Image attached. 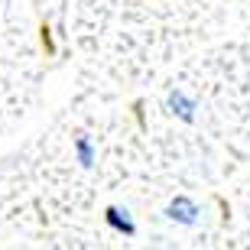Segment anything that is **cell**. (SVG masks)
<instances>
[{
    "label": "cell",
    "mask_w": 250,
    "mask_h": 250,
    "mask_svg": "<svg viewBox=\"0 0 250 250\" xmlns=\"http://www.w3.org/2000/svg\"><path fill=\"white\" fill-rule=\"evenodd\" d=\"M172 224H182V228H195L198 224V214H202V208H198V202L195 198H188V195H176L172 202L166 205V211H163Z\"/></svg>",
    "instance_id": "1"
},
{
    "label": "cell",
    "mask_w": 250,
    "mask_h": 250,
    "mask_svg": "<svg viewBox=\"0 0 250 250\" xmlns=\"http://www.w3.org/2000/svg\"><path fill=\"white\" fill-rule=\"evenodd\" d=\"M166 107H169V114L172 117H179L182 124H195V111H198V104H195V98H188L186 91H169V98H166Z\"/></svg>",
    "instance_id": "2"
},
{
    "label": "cell",
    "mask_w": 250,
    "mask_h": 250,
    "mask_svg": "<svg viewBox=\"0 0 250 250\" xmlns=\"http://www.w3.org/2000/svg\"><path fill=\"white\" fill-rule=\"evenodd\" d=\"M104 221H107V228H111V231L124 234V237H133V234H137V224H133V218H130L127 208L107 205V208H104Z\"/></svg>",
    "instance_id": "3"
},
{
    "label": "cell",
    "mask_w": 250,
    "mask_h": 250,
    "mask_svg": "<svg viewBox=\"0 0 250 250\" xmlns=\"http://www.w3.org/2000/svg\"><path fill=\"white\" fill-rule=\"evenodd\" d=\"M75 159H78V166L82 169H91L94 166V156H98V149H94V140L88 133H78L75 137Z\"/></svg>",
    "instance_id": "4"
},
{
    "label": "cell",
    "mask_w": 250,
    "mask_h": 250,
    "mask_svg": "<svg viewBox=\"0 0 250 250\" xmlns=\"http://www.w3.org/2000/svg\"><path fill=\"white\" fill-rule=\"evenodd\" d=\"M42 49H46L49 56L56 52V42H52V33H49V26H42Z\"/></svg>",
    "instance_id": "5"
}]
</instances>
